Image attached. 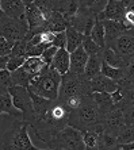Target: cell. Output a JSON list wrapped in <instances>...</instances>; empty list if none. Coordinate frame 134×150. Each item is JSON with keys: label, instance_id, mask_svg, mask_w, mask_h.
<instances>
[{"label": "cell", "instance_id": "60d3db41", "mask_svg": "<svg viewBox=\"0 0 134 150\" xmlns=\"http://www.w3.org/2000/svg\"><path fill=\"white\" fill-rule=\"evenodd\" d=\"M123 116L126 125H134V105L123 110Z\"/></svg>", "mask_w": 134, "mask_h": 150}, {"label": "cell", "instance_id": "d4e9b609", "mask_svg": "<svg viewBox=\"0 0 134 150\" xmlns=\"http://www.w3.org/2000/svg\"><path fill=\"white\" fill-rule=\"evenodd\" d=\"M28 92H30V98H31V100H33V107H34L35 115H37V118H39V116H42L46 112V110L52 105V101L53 100L41 98V96H38V95L33 93L31 91H28Z\"/></svg>", "mask_w": 134, "mask_h": 150}, {"label": "cell", "instance_id": "b9f144b4", "mask_svg": "<svg viewBox=\"0 0 134 150\" xmlns=\"http://www.w3.org/2000/svg\"><path fill=\"white\" fill-rule=\"evenodd\" d=\"M39 35H41V42H42V43H46V45L52 46L53 39H54V34H53V33H50V31H48V30H45V31L39 33Z\"/></svg>", "mask_w": 134, "mask_h": 150}, {"label": "cell", "instance_id": "c3c4849f", "mask_svg": "<svg viewBox=\"0 0 134 150\" xmlns=\"http://www.w3.org/2000/svg\"><path fill=\"white\" fill-rule=\"evenodd\" d=\"M118 150H122V149H121V147H119V149H118Z\"/></svg>", "mask_w": 134, "mask_h": 150}, {"label": "cell", "instance_id": "74e56055", "mask_svg": "<svg viewBox=\"0 0 134 150\" xmlns=\"http://www.w3.org/2000/svg\"><path fill=\"white\" fill-rule=\"evenodd\" d=\"M79 11V0H69V6H68V11L67 14L62 15L64 18H65V21H69L71 18H73L74 15L77 14Z\"/></svg>", "mask_w": 134, "mask_h": 150}, {"label": "cell", "instance_id": "9c48e42d", "mask_svg": "<svg viewBox=\"0 0 134 150\" xmlns=\"http://www.w3.org/2000/svg\"><path fill=\"white\" fill-rule=\"evenodd\" d=\"M26 22L28 25V33L26 35V41H31V38L35 34L45 31L46 28V18L41 12L34 1L26 0Z\"/></svg>", "mask_w": 134, "mask_h": 150}, {"label": "cell", "instance_id": "8fae6325", "mask_svg": "<svg viewBox=\"0 0 134 150\" xmlns=\"http://www.w3.org/2000/svg\"><path fill=\"white\" fill-rule=\"evenodd\" d=\"M126 11V0H107L104 10L96 16V21H115L122 23Z\"/></svg>", "mask_w": 134, "mask_h": 150}, {"label": "cell", "instance_id": "4316f807", "mask_svg": "<svg viewBox=\"0 0 134 150\" xmlns=\"http://www.w3.org/2000/svg\"><path fill=\"white\" fill-rule=\"evenodd\" d=\"M121 145L118 143L116 137L103 131L99 137V150H118Z\"/></svg>", "mask_w": 134, "mask_h": 150}, {"label": "cell", "instance_id": "30bf717a", "mask_svg": "<svg viewBox=\"0 0 134 150\" xmlns=\"http://www.w3.org/2000/svg\"><path fill=\"white\" fill-rule=\"evenodd\" d=\"M100 125H102L104 133L116 137L119 134L121 130L126 126L123 111L119 108H116V107H114L111 111L106 112V114H103V115L100 116Z\"/></svg>", "mask_w": 134, "mask_h": 150}, {"label": "cell", "instance_id": "f35d334b", "mask_svg": "<svg viewBox=\"0 0 134 150\" xmlns=\"http://www.w3.org/2000/svg\"><path fill=\"white\" fill-rule=\"evenodd\" d=\"M52 46L57 47V49H65L67 47V35H65V33L54 34V39H53Z\"/></svg>", "mask_w": 134, "mask_h": 150}, {"label": "cell", "instance_id": "484cf974", "mask_svg": "<svg viewBox=\"0 0 134 150\" xmlns=\"http://www.w3.org/2000/svg\"><path fill=\"white\" fill-rule=\"evenodd\" d=\"M31 80H33V77L30 76L23 68H19L18 70H15V72L11 73V83H12V85L28 88Z\"/></svg>", "mask_w": 134, "mask_h": 150}, {"label": "cell", "instance_id": "f1b7e54d", "mask_svg": "<svg viewBox=\"0 0 134 150\" xmlns=\"http://www.w3.org/2000/svg\"><path fill=\"white\" fill-rule=\"evenodd\" d=\"M92 41L95 42L98 46H100L102 49L106 47V39H104V27H103V23L102 22L96 21L94 27H92V31H91V35Z\"/></svg>", "mask_w": 134, "mask_h": 150}, {"label": "cell", "instance_id": "e575fe53", "mask_svg": "<svg viewBox=\"0 0 134 150\" xmlns=\"http://www.w3.org/2000/svg\"><path fill=\"white\" fill-rule=\"evenodd\" d=\"M26 57H15V56H10V59H8V64H7V70L10 73L18 70L19 68L23 67V64L26 62Z\"/></svg>", "mask_w": 134, "mask_h": 150}, {"label": "cell", "instance_id": "f546056e", "mask_svg": "<svg viewBox=\"0 0 134 150\" xmlns=\"http://www.w3.org/2000/svg\"><path fill=\"white\" fill-rule=\"evenodd\" d=\"M100 73H102L103 76L111 79V80L115 81V83H119L125 76L123 69H118V68L110 67V65H107L104 61H102V70H100Z\"/></svg>", "mask_w": 134, "mask_h": 150}, {"label": "cell", "instance_id": "681fc988", "mask_svg": "<svg viewBox=\"0 0 134 150\" xmlns=\"http://www.w3.org/2000/svg\"><path fill=\"white\" fill-rule=\"evenodd\" d=\"M133 126H134V125H133Z\"/></svg>", "mask_w": 134, "mask_h": 150}, {"label": "cell", "instance_id": "44dd1931", "mask_svg": "<svg viewBox=\"0 0 134 150\" xmlns=\"http://www.w3.org/2000/svg\"><path fill=\"white\" fill-rule=\"evenodd\" d=\"M65 35H67V52L71 54L73 53L76 49H79L81 45H83V41H84V35L80 34L77 30H74L73 27H69L67 28L65 31Z\"/></svg>", "mask_w": 134, "mask_h": 150}, {"label": "cell", "instance_id": "e0dca14e", "mask_svg": "<svg viewBox=\"0 0 134 150\" xmlns=\"http://www.w3.org/2000/svg\"><path fill=\"white\" fill-rule=\"evenodd\" d=\"M68 27H69V25L62 15L58 14V12H52L50 16L48 18V21H46L45 30L53 33V34H58V33H65Z\"/></svg>", "mask_w": 134, "mask_h": 150}, {"label": "cell", "instance_id": "bcb514c9", "mask_svg": "<svg viewBox=\"0 0 134 150\" xmlns=\"http://www.w3.org/2000/svg\"><path fill=\"white\" fill-rule=\"evenodd\" d=\"M6 15H4V12H3V10H1V6H0V23H1V22L4 21V19H6Z\"/></svg>", "mask_w": 134, "mask_h": 150}, {"label": "cell", "instance_id": "7c38bea8", "mask_svg": "<svg viewBox=\"0 0 134 150\" xmlns=\"http://www.w3.org/2000/svg\"><path fill=\"white\" fill-rule=\"evenodd\" d=\"M0 6L10 19H26V0H1Z\"/></svg>", "mask_w": 134, "mask_h": 150}, {"label": "cell", "instance_id": "ffe728a7", "mask_svg": "<svg viewBox=\"0 0 134 150\" xmlns=\"http://www.w3.org/2000/svg\"><path fill=\"white\" fill-rule=\"evenodd\" d=\"M102 23H103V27H104L106 45L110 43L111 41H114L116 37H119L122 33H125L127 30L123 23H119V22H115V21H104Z\"/></svg>", "mask_w": 134, "mask_h": 150}, {"label": "cell", "instance_id": "f6af8a7d", "mask_svg": "<svg viewBox=\"0 0 134 150\" xmlns=\"http://www.w3.org/2000/svg\"><path fill=\"white\" fill-rule=\"evenodd\" d=\"M122 150H134V142L129 143V145H121Z\"/></svg>", "mask_w": 134, "mask_h": 150}, {"label": "cell", "instance_id": "1f68e13d", "mask_svg": "<svg viewBox=\"0 0 134 150\" xmlns=\"http://www.w3.org/2000/svg\"><path fill=\"white\" fill-rule=\"evenodd\" d=\"M81 46L84 47V50H85V53L88 54V57L98 56L99 53L102 52V47L96 45L95 42L92 41L91 37H84V41H83V45Z\"/></svg>", "mask_w": 134, "mask_h": 150}, {"label": "cell", "instance_id": "ac0fdd59", "mask_svg": "<svg viewBox=\"0 0 134 150\" xmlns=\"http://www.w3.org/2000/svg\"><path fill=\"white\" fill-rule=\"evenodd\" d=\"M1 114H7L15 119H23L22 112L19 111L12 103V98L8 92L0 93V115Z\"/></svg>", "mask_w": 134, "mask_h": 150}, {"label": "cell", "instance_id": "ee69618b", "mask_svg": "<svg viewBox=\"0 0 134 150\" xmlns=\"http://www.w3.org/2000/svg\"><path fill=\"white\" fill-rule=\"evenodd\" d=\"M8 59H10V56H0V72L4 69H7V64H8Z\"/></svg>", "mask_w": 134, "mask_h": 150}, {"label": "cell", "instance_id": "cb8c5ba5", "mask_svg": "<svg viewBox=\"0 0 134 150\" xmlns=\"http://www.w3.org/2000/svg\"><path fill=\"white\" fill-rule=\"evenodd\" d=\"M92 98L95 100V103L98 104L99 107V112H100V116L103 114H106V112L111 111V110L115 107L111 100V95L110 93H92Z\"/></svg>", "mask_w": 134, "mask_h": 150}, {"label": "cell", "instance_id": "6da1fadb", "mask_svg": "<svg viewBox=\"0 0 134 150\" xmlns=\"http://www.w3.org/2000/svg\"><path fill=\"white\" fill-rule=\"evenodd\" d=\"M98 125H100V112L92 95H89L84 99L80 107L71 111L68 126L83 133L85 130L94 129Z\"/></svg>", "mask_w": 134, "mask_h": 150}, {"label": "cell", "instance_id": "7bdbcfd3", "mask_svg": "<svg viewBox=\"0 0 134 150\" xmlns=\"http://www.w3.org/2000/svg\"><path fill=\"white\" fill-rule=\"evenodd\" d=\"M110 95H111V100H113L114 105L119 104L121 101L123 100V95H122V91L119 89V87H118V89H116V91H114L113 93H110Z\"/></svg>", "mask_w": 134, "mask_h": 150}, {"label": "cell", "instance_id": "d6a6232c", "mask_svg": "<svg viewBox=\"0 0 134 150\" xmlns=\"http://www.w3.org/2000/svg\"><path fill=\"white\" fill-rule=\"evenodd\" d=\"M27 47H28V41H26V39H22V41L15 42L14 46H12L11 56H15V57H26Z\"/></svg>", "mask_w": 134, "mask_h": 150}, {"label": "cell", "instance_id": "5bb4252c", "mask_svg": "<svg viewBox=\"0 0 134 150\" xmlns=\"http://www.w3.org/2000/svg\"><path fill=\"white\" fill-rule=\"evenodd\" d=\"M88 58L89 57L85 53L84 47L80 46L73 53H71V68H69V72H72L74 74H84V69L87 62H88Z\"/></svg>", "mask_w": 134, "mask_h": 150}, {"label": "cell", "instance_id": "d590c367", "mask_svg": "<svg viewBox=\"0 0 134 150\" xmlns=\"http://www.w3.org/2000/svg\"><path fill=\"white\" fill-rule=\"evenodd\" d=\"M48 47H50L49 45L46 43H39L35 46H28L27 47V53H26V58H31V57H41L43 54Z\"/></svg>", "mask_w": 134, "mask_h": 150}, {"label": "cell", "instance_id": "3957f363", "mask_svg": "<svg viewBox=\"0 0 134 150\" xmlns=\"http://www.w3.org/2000/svg\"><path fill=\"white\" fill-rule=\"evenodd\" d=\"M61 84V74L53 68L43 72L42 74L34 77L30 81L28 91L38 95L41 98L49 99V100H57L58 99V91Z\"/></svg>", "mask_w": 134, "mask_h": 150}, {"label": "cell", "instance_id": "277c9868", "mask_svg": "<svg viewBox=\"0 0 134 150\" xmlns=\"http://www.w3.org/2000/svg\"><path fill=\"white\" fill-rule=\"evenodd\" d=\"M92 95L89 80L84 74H74L72 72L61 76L58 100L65 101L72 96H89Z\"/></svg>", "mask_w": 134, "mask_h": 150}, {"label": "cell", "instance_id": "7402d4cb", "mask_svg": "<svg viewBox=\"0 0 134 150\" xmlns=\"http://www.w3.org/2000/svg\"><path fill=\"white\" fill-rule=\"evenodd\" d=\"M102 57H100V53L98 56H91L88 58V62L85 65L84 69V76L91 80L94 77H96L98 74H100V70H102Z\"/></svg>", "mask_w": 134, "mask_h": 150}, {"label": "cell", "instance_id": "9a60e30c", "mask_svg": "<svg viewBox=\"0 0 134 150\" xmlns=\"http://www.w3.org/2000/svg\"><path fill=\"white\" fill-rule=\"evenodd\" d=\"M50 68L56 69L61 76L69 72V68H71V54L67 52V49H58L57 50Z\"/></svg>", "mask_w": 134, "mask_h": 150}, {"label": "cell", "instance_id": "7dc6e473", "mask_svg": "<svg viewBox=\"0 0 134 150\" xmlns=\"http://www.w3.org/2000/svg\"><path fill=\"white\" fill-rule=\"evenodd\" d=\"M50 150H65V149H58V147H56V149H50Z\"/></svg>", "mask_w": 134, "mask_h": 150}, {"label": "cell", "instance_id": "ba28073f", "mask_svg": "<svg viewBox=\"0 0 134 150\" xmlns=\"http://www.w3.org/2000/svg\"><path fill=\"white\" fill-rule=\"evenodd\" d=\"M28 33V25L26 19H10L6 18L0 23V37H3L11 46L15 42L26 38Z\"/></svg>", "mask_w": 134, "mask_h": 150}, {"label": "cell", "instance_id": "5b68a950", "mask_svg": "<svg viewBox=\"0 0 134 150\" xmlns=\"http://www.w3.org/2000/svg\"><path fill=\"white\" fill-rule=\"evenodd\" d=\"M8 93L12 98L14 105L22 112V115H23L22 120H25L30 126H33L37 120V115L35 111H34V107H33V100L30 98L28 88L12 85V87L8 88Z\"/></svg>", "mask_w": 134, "mask_h": 150}, {"label": "cell", "instance_id": "2e32d148", "mask_svg": "<svg viewBox=\"0 0 134 150\" xmlns=\"http://www.w3.org/2000/svg\"><path fill=\"white\" fill-rule=\"evenodd\" d=\"M102 125H98L94 129L83 131V141H84V150H99V137L103 133Z\"/></svg>", "mask_w": 134, "mask_h": 150}, {"label": "cell", "instance_id": "83f0119b", "mask_svg": "<svg viewBox=\"0 0 134 150\" xmlns=\"http://www.w3.org/2000/svg\"><path fill=\"white\" fill-rule=\"evenodd\" d=\"M81 7H84L85 10H88L91 14L98 16L106 7L107 0H80L79 1Z\"/></svg>", "mask_w": 134, "mask_h": 150}, {"label": "cell", "instance_id": "7a4b0ae2", "mask_svg": "<svg viewBox=\"0 0 134 150\" xmlns=\"http://www.w3.org/2000/svg\"><path fill=\"white\" fill-rule=\"evenodd\" d=\"M30 125L22 119H15L11 129L3 135V147L6 150H46L38 149L30 139ZM50 150V149H48Z\"/></svg>", "mask_w": 134, "mask_h": 150}, {"label": "cell", "instance_id": "ab89813d", "mask_svg": "<svg viewBox=\"0 0 134 150\" xmlns=\"http://www.w3.org/2000/svg\"><path fill=\"white\" fill-rule=\"evenodd\" d=\"M11 52H12V46L3 37H0V56H11Z\"/></svg>", "mask_w": 134, "mask_h": 150}, {"label": "cell", "instance_id": "52a82bcc", "mask_svg": "<svg viewBox=\"0 0 134 150\" xmlns=\"http://www.w3.org/2000/svg\"><path fill=\"white\" fill-rule=\"evenodd\" d=\"M106 47L113 50L129 65L134 61V30H126L114 41L107 43Z\"/></svg>", "mask_w": 134, "mask_h": 150}, {"label": "cell", "instance_id": "4dcf8cb0", "mask_svg": "<svg viewBox=\"0 0 134 150\" xmlns=\"http://www.w3.org/2000/svg\"><path fill=\"white\" fill-rule=\"evenodd\" d=\"M116 139L119 145H129V143L134 142V126L126 125L116 135Z\"/></svg>", "mask_w": 134, "mask_h": 150}, {"label": "cell", "instance_id": "d6986e66", "mask_svg": "<svg viewBox=\"0 0 134 150\" xmlns=\"http://www.w3.org/2000/svg\"><path fill=\"white\" fill-rule=\"evenodd\" d=\"M22 68H23V69H25L26 72L34 79V77L42 74L43 72H46L50 67L43 62L41 57H31V58L26 59V62L23 64V67Z\"/></svg>", "mask_w": 134, "mask_h": 150}, {"label": "cell", "instance_id": "4fadbf2b", "mask_svg": "<svg viewBox=\"0 0 134 150\" xmlns=\"http://www.w3.org/2000/svg\"><path fill=\"white\" fill-rule=\"evenodd\" d=\"M89 87H91V92L92 93H113L114 91L118 89V83L113 81L108 77L103 76L102 73L98 74L96 77L89 80Z\"/></svg>", "mask_w": 134, "mask_h": 150}, {"label": "cell", "instance_id": "8d00e7d4", "mask_svg": "<svg viewBox=\"0 0 134 150\" xmlns=\"http://www.w3.org/2000/svg\"><path fill=\"white\" fill-rule=\"evenodd\" d=\"M57 47H54V46H50V47H48V49L43 52V54L41 56V58H42V61L46 64V65H52V62H53V59H54V56H56V53H57Z\"/></svg>", "mask_w": 134, "mask_h": 150}, {"label": "cell", "instance_id": "8992f818", "mask_svg": "<svg viewBox=\"0 0 134 150\" xmlns=\"http://www.w3.org/2000/svg\"><path fill=\"white\" fill-rule=\"evenodd\" d=\"M65 149V150H84V141L81 131L67 126L56 134L50 141L48 149Z\"/></svg>", "mask_w": 134, "mask_h": 150}, {"label": "cell", "instance_id": "603a6c76", "mask_svg": "<svg viewBox=\"0 0 134 150\" xmlns=\"http://www.w3.org/2000/svg\"><path fill=\"white\" fill-rule=\"evenodd\" d=\"M100 57H102V59L107 64V65H110V67H113V68L125 69V68L127 67V64L125 62L123 59L121 58L119 56H116L113 50L107 49V47L102 49V52H100Z\"/></svg>", "mask_w": 134, "mask_h": 150}, {"label": "cell", "instance_id": "836d02e7", "mask_svg": "<svg viewBox=\"0 0 134 150\" xmlns=\"http://www.w3.org/2000/svg\"><path fill=\"white\" fill-rule=\"evenodd\" d=\"M12 87L11 83V73L7 69H4L0 72V93L8 92V88Z\"/></svg>", "mask_w": 134, "mask_h": 150}]
</instances>
